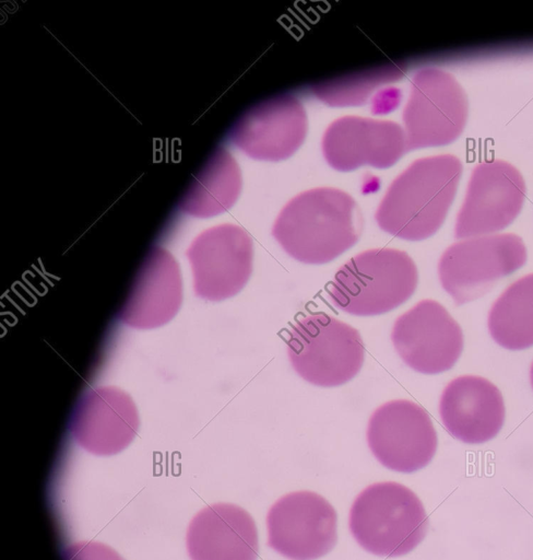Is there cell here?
<instances>
[{
    "label": "cell",
    "mask_w": 533,
    "mask_h": 560,
    "mask_svg": "<svg viewBox=\"0 0 533 560\" xmlns=\"http://www.w3.org/2000/svg\"><path fill=\"white\" fill-rule=\"evenodd\" d=\"M404 67L398 63L381 66L313 86L315 95L330 106L360 105L380 85L400 79Z\"/></svg>",
    "instance_id": "21"
},
{
    "label": "cell",
    "mask_w": 533,
    "mask_h": 560,
    "mask_svg": "<svg viewBox=\"0 0 533 560\" xmlns=\"http://www.w3.org/2000/svg\"><path fill=\"white\" fill-rule=\"evenodd\" d=\"M348 525L366 551L395 558L408 553L424 539L428 517L411 489L384 481L368 486L355 498Z\"/></svg>",
    "instance_id": "4"
},
{
    "label": "cell",
    "mask_w": 533,
    "mask_h": 560,
    "mask_svg": "<svg viewBox=\"0 0 533 560\" xmlns=\"http://www.w3.org/2000/svg\"><path fill=\"white\" fill-rule=\"evenodd\" d=\"M63 560H125L107 545L97 541H80L63 549Z\"/></svg>",
    "instance_id": "22"
},
{
    "label": "cell",
    "mask_w": 533,
    "mask_h": 560,
    "mask_svg": "<svg viewBox=\"0 0 533 560\" xmlns=\"http://www.w3.org/2000/svg\"><path fill=\"white\" fill-rule=\"evenodd\" d=\"M198 298L220 302L239 293L252 273L253 244L238 225L221 224L200 233L186 252Z\"/></svg>",
    "instance_id": "9"
},
{
    "label": "cell",
    "mask_w": 533,
    "mask_h": 560,
    "mask_svg": "<svg viewBox=\"0 0 533 560\" xmlns=\"http://www.w3.org/2000/svg\"><path fill=\"white\" fill-rule=\"evenodd\" d=\"M526 262L516 234L484 235L450 245L438 262L439 281L457 305L476 300Z\"/></svg>",
    "instance_id": "6"
},
{
    "label": "cell",
    "mask_w": 533,
    "mask_h": 560,
    "mask_svg": "<svg viewBox=\"0 0 533 560\" xmlns=\"http://www.w3.org/2000/svg\"><path fill=\"white\" fill-rule=\"evenodd\" d=\"M439 415L453 438L467 444L485 443L502 428L504 398L499 388L487 378L462 375L445 387Z\"/></svg>",
    "instance_id": "16"
},
{
    "label": "cell",
    "mask_w": 533,
    "mask_h": 560,
    "mask_svg": "<svg viewBox=\"0 0 533 560\" xmlns=\"http://www.w3.org/2000/svg\"><path fill=\"white\" fill-rule=\"evenodd\" d=\"M336 526V512L323 497L291 492L268 512V546L291 560H316L335 546Z\"/></svg>",
    "instance_id": "10"
},
{
    "label": "cell",
    "mask_w": 533,
    "mask_h": 560,
    "mask_svg": "<svg viewBox=\"0 0 533 560\" xmlns=\"http://www.w3.org/2000/svg\"><path fill=\"white\" fill-rule=\"evenodd\" d=\"M407 150L404 128L394 121L359 116L334 120L322 138V152L335 170L347 172L363 165L392 166Z\"/></svg>",
    "instance_id": "14"
},
{
    "label": "cell",
    "mask_w": 533,
    "mask_h": 560,
    "mask_svg": "<svg viewBox=\"0 0 533 560\" xmlns=\"http://www.w3.org/2000/svg\"><path fill=\"white\" fill-rule=\"evenodd\" d=\"M241 189V174L235 159L217 149L196 176L179 208L196 218H210L228 210Z\"/></svg>",
    "instance_id": "19"
},
{
    "label": "cell",
    "mask_w": 533,
    "mask_h": 560,
    "mask_svg": "<svg viewBox=\"0 0 533 560\" xmlns=\"http://www.w3.org/2000/svg\"><path fill=\"white\" fill-rule=\"evenodd\" d=\"M139 412L131 396L120 388H94L78 401L70 432L85 451L109 456L123 451L139 430Z\"/></svg>",
    "instance_id": "15"
},
{
    "label": "cell",
    "mask_w": 533,
    "mask_h": 560,
    "mask_svg": "<svg viewBox=\"0 0 533 560\" xmlns=\"http://www.w3.org/2000/svg\"><path fill=\"white\" fill-rule=\"evenodd\" d=\"M392 345L402 361L423 374L453 368L463 350V332L439 302L422 300L401 314L391 331Z\"/></svg>",
    "instance_id": "11"
},
{
    "label": "cell",
    "mask_w": 533,
    "mask_h": 560,
    "mask_svg": "<svg viewBox=\"0 0 533 560\" xmlns=\"http://www.w3.org/2000/svg\"><path fill=\"white\" fill-rule=\"evenodd\" d=\"M286 352L294 371L320 387L347 383L357 375L365 360L358 330L325 313L297 319L288 332Z\"/></svg>",
    "instance_id": "5"
},
{
    "label": "cell",
    "mask_w": 533,
    "mask_h": 560,
    "mask_svg": "<svg viewBox=\"0 0 533 560\" xmlns=\"http://www.w3.org/2000/svg\"><path fill=\"white\" fill-rule=\"evenodd\" d=\"M524 197V179L513 165L500 160L479 163L471 174L454 236L476 237L504 230L518 217Z\"/></svg>",
    "instance_id": "12"
},
{
    "label": "cell",
    "mask_w": 533,
    "mask_h": 560,
    "mask_svg": "<svg viewBox=\"0 0 533 560\" xmlns=\"http://www.w3.org/2000/svg\"><path fill=\"white\" fill-rule=\"evenodd\" d=\"M467 110L465 92L450 73L421 69L412 79L402 116L407 150L454 141L464 129Z\"/></svg>",
    "instance_id": "7"
},
{
    "label": "cell",
    "mask_w": 533,
    "mask_h": 560,
    "mask_svg": "<svg viewBox=\"0 0 533 560\" xmlns=\"http://www.w3.org/2000/svg\"><path fill=\"white\" fill-rule=\"evenodd\" d=\"M418 271L414 260L395 248L367 249L335 272L328 298L342 312L375 316L390 312L415 292Z\"/></svg>",
    "instance_id": "3"
},
{
    "label": "cell",
    "mask_w": 533,
    "mask_h": 560,
    "mask_svg": "<svg viewBox=\"0 0 533 560\" xmlns=\"http://www.w3.org/2000/svg\"><path fill=\"white\" fill-rule=\"evenodd\" d=\"M530 382H531V386L533 388V362H532L531 369H530Z\"/></svg>",
    "instance_id": "23"
},
{
    "label": "cell",
    "mask_w": 533,
    "mask_h": 560,
    "mask_svg": "<svg viewBox=\"0 0 533 560\" xmlns=\"http://www.w3.org/2000/svg\"><path fill=\"white\" fill-rule=\"evenodd\" d=\"M488 330L502 348L523 350L533 346V273L511 283L488 313Z\"/></svg>",
    "instance_id": "20"
},
{
    "label": "cell",
    "mask_w": 533,
    "mask_h": 560,
    "mask_svg": "<svg viewBox=\"0 0 533 560\" xmlns=\"http://www.w3.org/2000/svg\"><path fill=\"white\" fill-rule=\"evenodd\" d=\"M462 173L450 154L414 161L389 186L375 219L378 226L399 238L422 241L442 225Z\"/></svg>",
    "instance_id": "2"
},
{
    "label": "cell",
    "mask_w": 533,
    "mask_h": 560,
    "mask_svg": "<svg viewBox=\"0 0 533 560\" xmlns=\"http://www.w3.org/2000/svg\"><path fill=\"white\" fill-rule=\"evenodd\" d=\"M362 231L363 215L355 200L341 189L319 187L287 202L272 235L297 261L322 265L354 246Z\"/></svg>",
    "instance_id": "1"
},
{
    "label": "cell",
    "mask_w": 533,
    "mask_h": 560,
    "mask_svg": "<svg viewBox=\"0 0 533 560\" xmlns=\"http://www.w3.org/2000/svg\"><path fill=\"white\" fill-rule=\"evenodd\" d=\"M187 550L191 560H257L258 530L252 516L232 503H215L190 522Z\"/></svg>",
    "instance_id": "18"
},
{
    "label": "cell",
    "mask_w": 533,
    "mask_h": 560,
    "mask_svg": "<svg viewBox=\"0 0 533 560\" xmlns=\"http://www.w3.org/2000/svg\"><path fill=\"white\" fill-rule=\"evenodd\" d=\"M181 302L178 262L169 252L155 247L141 265L118 318L132 328H157L174 318Z\"/></svg>",
    "instance_id": "17"
},
{
    "label": "cell",
    "mask_w": 533,
    "mask_h": 560,
    "mask_svg": "<svg viewBox=\"0 0 533 560\" xmlns=\"http://www.w3.org/2000/svg\"><path fill=\"white\" fill-rule=\"evenodd\" d=\"M307 128L303 103L286 94L265 100L247 110L232 128L229 139L252 159L280 161L300 147Z\"/></svg>",
    "instance_id": "13"
},
{
    "label": "cell",
    "mask_w": 533,
    "mask_h": 560,
    "mask_svg": "<svg viewBox=\"0 0 533 560\" xmlns=\"http://www.w3.org/2000/svg\"><path fill=\"white\" fill-rule=\"evenodd\" d=\"M366 439L381 465L406 474L428 465L438 445L429 415L407 399H394L379 406L369 418Z\"/></svg>",
    "instance_id": "8"
}]
</instances>
